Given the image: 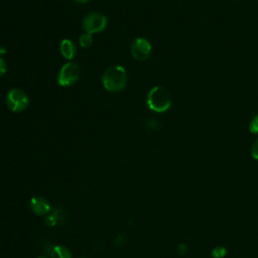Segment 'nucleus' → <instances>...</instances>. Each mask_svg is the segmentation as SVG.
<instances>
[{"instance_id":"1","label":"nucleus","mask_w":258,"mask_h":258,"mask_svg":"<svg viewBox=\"0 0 258 258\" xmlns=\"http://www.w3.org/2000/svg\"><path fill=\"white\" fill-rule=\"evenodd\" d=\"M102 83L109 92H119L123 90L127 83L126 70L121 66H111L103 74Z\"/></svg>"},{"instance_id":"2","label":"nucleus","mask_w":258,"mask_h":258,"mask_svg":"<svg viewBox=\"0 0 258 258\" xmlns=\"http://www.w3.org/2000/svg\"><path fill=\"white\" fill-rule=\"evenodd\" d=\"M147 107L156 113L167 111L171 107V98L167 90L162 87H153L147 94Z\"/></svg>"},{"instance_id":"3","label":"nucleus","mask_w":258,"mask_h":258,"mask_svg":"<svg viewBox=\"0 0 258 258\" xmlns=\"http://www.w3.org/2000/svg\"><path fill=\"white\" fill-rule=\"evenodd\" d=\"M81 76V69L78 63L70 61L61 67L57 74V84L61 87H70L74 85Z\"/></svg>"},{"instance_id":"4","label":"nucleus","mask_w":258,"mask_h":258,"mask_svg":"<svg viewBox=\"0 0 258 258\" xmlns=\"http://www.w3.org/2000/svg\"><path fill=\"white\" fill-rule=\"evenodd\" d=\"M5 101L8 109L15 113L24 111L29 104L28 96L20 89H11L7 93Z\"/></svg>"},{"instance_id":"5","label":"nucleus","mask_w":258,"mask_h":258,"mask_svg":"<svg viewBox=\"0 0 258 258\" xmlns=\"http://www.w3.org/2000/svg\"><path fill=\"white\" fill-rule=\"evenodd\" d=\"M82 26L90 34L101 32L107 26V17L98 12H91L84 17Z\"/></svg>"},{"instance_id":"6","label":"nucleus","mask_w":258,"mask_h":258,"mask_svg":"<svg viewBox=\"0 0 258 258\" xmlns=\"http://www.w3.org/2000/svg\"><path fill=\"white\" fill-rule=\"evenodd\" d=\"M151 43L143 37H136L130 46L131 55L139 61L146 60L151 53Z\"/></svg>"},{"instance_id":"7","label":"nucleus","mask_w":258,"mask_h":258,"mask_svg":"<svg viewBox=\"0 0 258 258\" xmlns=\"http://www.w3.org/2000/svg\"><path fill=\"white\" fill-rule=\"evenodd\" d=\"M30 209L34 214L39 216L46 215L50 212V206L48 202L40 196H35L30 200Z\"/></svg>"},{"instance_id":"8","label":"nucleus","mask_w":258,"mask_h":258,"mask_svg":"<svg viewBox=\"0 0 258 258\" xmlns=\"http://www.w3.org/2000/svg\"><path fill=\"white\" fill-rule=\"evenodd\" d=\"M59 50L61 55L67 58V59H73L76 56L77 53V47L76 44L74 43V41H72L71 39H63L60 42L59 45Z\"/></svg>"},{"instance_id":"9","label":"nucleus","mask_w":258,"mask_h":258,"mask_svg":"<svg viewBox=\"0 0 258 258\" xmlns=\"http://www.w3.org/2000/svg\"><path fill=\"white\" fill-rule=\"evenodd\" d=\"M62 218H63V211L60 208H56L45 218V224L50 227L55 226L61 222Z\"/></svg>"},{"instance_id":"10","label":"nucleus","mask_w":258,"mask_h":258,"mask_svg":"<svg viewBox=\"0 0 258 258\" xmlns=\"http://www.w3.org/2000/svg\"><path fill=\"white\" fill-rule=\"evenodd\" d=\"M50 258H72V254L67 247L57 245L51 249Z\"/></svg>"},{"instance_id":"11","label":"nucleus","mask_w":258,"mask_h":258,"mask_svg":"<svg viewBox=\"0 0 258 258\" xmlns=\"http://www.w3.org/2000/svg\"><path fill=\"white\" fill-rule=\"evenodd\" d=\"M93 36L92 34L85 32L83 34H81V36L79 37V43L82 47H90L93 44Z\"/></svg>"},{"instance_id":"12","label":"nucleus","mask_w":258,"mask_h":258,"mask_svg":"<svg viewBox=\"0 0 258 258\" xmlns=\"http://www.w3.org/2000/svg\"><path fill=\"white\" fill-rule=\"evenodd\" d=\"M227 255V249L224 247H216L212 251V256L214 258H224Z\"/></svg>"},{"instance_id":"13","label":"nucleus","mask_w":258,"mask_h":258,"mask_svg":"<svg viewBox=\"0 0 258 258\" xmlns=\"http://www.w3.org/2000/svg\"><path fill=\"white\" fill-rule=\"evenodd\" d=\"M249 130L253 134H258V115H256L249 123Z\"/></svg>"},{"instance_id":"14","label":"nucleus","mask_w":258,"mask_h":258,"mask_svg":"<svg viewBox=\"0 0 258 258\" xmlns=\"http://www.w3.org/2000/svg\"><path fill=\"white\" fill-rule=\"evenodd\" d=\"M251 154L254 159L258 160V138L254 141V143L251 147Z\"/></svg>"},{"instance_id":"15","label":"nucleus","mask_w":258,"mask_h":258,"mask_svg":"<svg viewBox=\"0 0 258 258\" xmlns=\"http://www.w3.org/2000/svg\"><path fill=\"white\" fill-rule=\"evenodd\" d=\"M6 71H7V64L5 60L2 57H0V77L3 76L6 73Z\"/></svg>"},{"instance_id":"16","label":"nucleus","mask_w":258,"mask_h":258,"mask_svg":"<svg viewBox=\"0 0 258 258\" xmlns=\"http://www.w3.org/2000/svg\"><path fill=\"white\" fill-rule=\"evenodd\" d=\"M177 252H178L179 255H184L187 252V246L185 244H183V243L179 244L177 246Z\"/></svg>"},{"instance_id":"17","label":"nucleus","mask_w":258,"mask_h":258,"mask_svg":"<svg viewBox=\"0 0 258 258\" xmlns=\"http://www.w3.org/2000/svg\"><path fill=\"white\" fill-rule=\"evenodd\" d=\"M125 241H126V238H125L123 235H120V236H118L117 239L115 240V242H116L115 244H116L117 246H119V245H121V244H124Z\"/></svg>"},{"instance_id":"18","label":"nucleus","mask_w":258,"mask_h":258,"mask_svg":"<svg viewBox=\"0 0 258 258\" xmlns=\"http://www.w3.org/2000/svg\"><path fill=\"white\" fill-rule=\"evenodd\" d=\"M5 53H6V48L3 46H0V55L5 54Z\"/></svg>"},{"instance_id":"19","label":"nucleus","mask_w":258,"mask_h":258,"mask_svg":"<svg viewBox=\"0 0 258 258\" xmlns=\"http://www.w3.org/2000/svg\"><path fill=\"white\" fill-rule=\"evenodd\" d=\"M74 1H76L78 3H87V2H89L91 0H74Z\"/></svg>"},{"instance_id":"20","label":"nucleus","mask_w":258,"mask_h":258,"mask_svg":"<svg viewBox=\"0 0 258 258\" xmlns=\"http://www.w3.org/2000/svg\"><path fill=\"white\" fill-rule=\"evenodd\" d=\"M39 258H46V257H39Z\"/></svg>"},{"instance_id":"21","label":"nucleus","mask_w":258,"mask_h":258,"mask_svg":"<svg viewBox=\"0 0 258 258\" xmlns=\"http://www.w3.org/2000/svg\"><path fill=\"white\" fill-rule=\"evenodd\" d=\"M80 258H84V257H80Z\"/></svg>"}]
</instances>
